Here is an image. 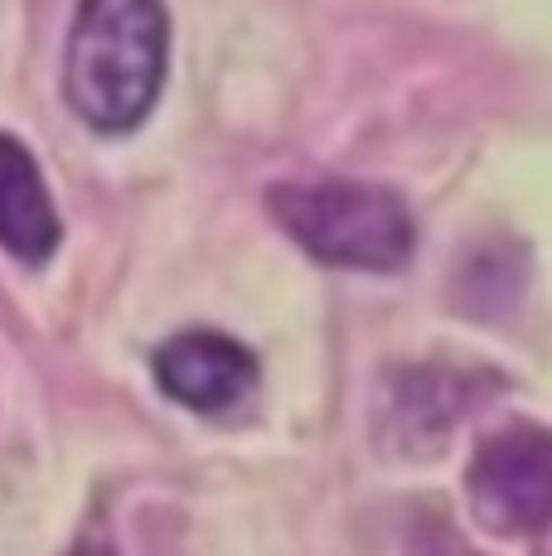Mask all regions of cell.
<instances>
[{"instance_id":"2","label":"cell","mask_w":552,"mask_h":556,"mask_svg":"<svg viewBox=\"0 0 552 556\" xmlns=\"http://www.w3.org/2000/svg\"><path fill=\"white\" fill-rule=\"evenodd\" d=\"M267 208L325 266L398 271L417 248V218L407 199L374 179H281L267 189Z\"/></svg>"},{"instance_id":"1","label":"cell","mask_w":552,"mask_h":556,"mask_svg":"<svg viewBox=\"0 0 552 556\" xmlns=\"http://www.w3.org/2000/svg\"><path fill=\"white\" fill-rule=\"evenodd\" d=\"M165 59L161 0H78L63 49V102L102 136L136 131L161 98Z\"/></svg>"},{"instance_id":"6","label":"cell","mask_w":552,"mask_h":556,"mask_svg":"<svg viewBox=\"0 0 552 556\" xmlns=\"http://www.w3.org/2000/svg\"><path fill=\"white\" fill-rule=\"evenodd\" d=\"M68 556H112L108 547H92V542H83V547H73Z\"/></svg>"},{"instance_id":"4","label":"cell","mask_w":552,"mask_h":556,"mask_svg":"<svg viewBox=\"0 0 552 556\" xmlns=\"http://www.w3.org/2000/svg\"><path fill=\"white\" fill-rule=\"evenodd\" d=\"M155 382L170 402L189 406V412H228L242 392L258 382V358L248 344L218 329H185V334L165 339L151 358Z\"/></svg>"},{"instance_id":"3","label":"cell","mask_w":552,"mask_h":556,"mask_svg":"<svg viewBox=\"0 0 552 556\" xmlns=\"http://www.w3.org/2000/svg\"><path fill=\"white\" fill-rule=\"evenodd\" d=\"M471 513L490 532L524 538L552 528V431L509 426L475 451L465 475Z\"/></svg>"},{"instance_id":"5","label":"cell","mask_w":552,"mask_h":556,"mask_svg":"<svg viewBox=\"0 0 552 556\" xmlns=\"http://www.w3.org/2000/svg\"><path fill=\"white\" fill-rule=\"evenodd\" d=\"M59 213L39 160L20 136L0 131V248L20 262H45L59 248Z\"/></svg>"}]
</instances>
